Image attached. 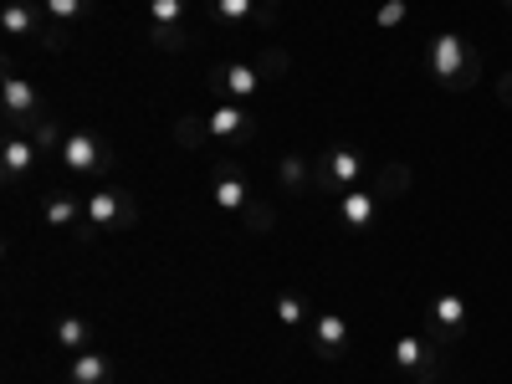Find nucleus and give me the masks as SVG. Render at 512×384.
<instances>
[{
	"instance_id": "nucleus-23",
	"label": "nucleus",
	"mask_w": 512,
	"mask_h": 384,
	"mask_svg": "<svg viewBox=\"0 0 512 384\" xmlns=\"http://www.w3.org/2000/svg\"><path fill=\"white\" fill-rule=\"evenodd\" d=\"M313 313H308V297L303 292H277V323L282 328H303Z\"/></svg>"
},
{
	"instance_id": "nucleus-11",
	"label": "nucleus",
	"mask_w": 512,
	"mask_h": 384,
	"mask_svg": "<svg viewBox=\"0 0 512 384\" xmlns=\"http://www.w3.org/2000/svg\"><path fill=\"white\" fill-rule=\"evenodd\" d=\"M210 195H216V205L226 210V216H241V210L251 205V190H246V175H241L236 159L216 164V185H210Z\"/></svg>"
},
{
	"instance_id": "nucleus-25",
	"label": "nucleus",
	"mask_w": 512,
	"mask_h": 384,
	"mask_svg": "<svg viewBox=\"0 0 512 384\" xmlns=\"http://www.w3.org/2000/svg\"><path fill=\"white\" fill-rule=\"evenodd\" d=\"M431 338V349H425V359H420V369H415V384H436L441 379V369H446V344L436 333H425Z\"/></svg>"
},
{
	"instance_id": "nucleus-2",
	"label": "nucleus",
	"mask_w": 512,
	"mask_h": 384,
	"mask_svg": "<svg viewBox=\"0 0 512 384\" xmlns=\"http://www.w3.org/2000/svg\"><path fill=\"white\" fill-rule=\"evenodd\" d=\"M82 210H88V226H82V241H98V236H118V231H134L139 226V205L128 190L103 185L93 195H82Z\"/></svg>"
},
{
	"instance_id": "nucleus-14",
	"label": "nucleus",
	"mask_w": 512,
	"mask_h": 384,
	"mask_svg": "<svg viewBox=\"0 0 512 384\" xmlns=\"http://www.w3.org/2000/svg\"><path fill=\"white\" fill-rule=\"evenodd\" d=\"M374 216H379V195L374 190H344L338 195V221H344L349 231H369L374 226Z\"/></svg>"
},
{
	"instance_id": "nucleus-1",
	"label": "nucleus",
	"mask_w": 512,
	"mask_h": 384,
	"mask_svg": "<svg viewBox=\"0 0 512 384\" xmlns=\"http://www.w3.org/2000/svg\"><path fill=\"white\" fill-rule=\"evenodd\" d=\"M431 72L446 93H466V88H477L482 82V47L477 41H466L456 31H441L431 41Z\"/></svg>"
},
{
	"instance_id": "nucleus-26",
	"label": "nucleus",
	"mask_w": 512,
	"mask_h": 384,
	"mask_svg": "<svg viewBox=\"0 0 512 384\" xmlns=\"http://www.w3.org/2000/svg\"><path fill=\"white\" fill-rule=\"evenodd\" d=\"M241 221H246V231H256V236H267L277 216H272V205H262V200H251V205L241 210Z\"/></svg>"
},
{
	"instance_id": "nucleus-22",
	"label": "nucleus",
	"mask_w": 512,
	"mask_h": 384,
	"mask_svg": "<svg viewBox=\"0 0 512 384\" xmlns=\"http://www.w3.org/2000/svg\"><path fill=\"white\" fill-rule=\"evenodd\" d=\"M175 139H180V149H195V154L216 149V144H210V128H205V118H195V113H185V118L175 123Z\"/></svg>"
},
{
	"instance_id": "nucleus-29",
	"label": "nucleus",
	"mask_w": 512,
	"mask_h": 384,
	"mask_svg": "<svg viewBox=\"0 0 512 384\" xmlns=\"http://www.w3.org/2000/svg\"><path fill=\"white\" fill-rule=\"evenodd\" d=\"M405 16H410L405 0H390V6H379V26H400Z\"/></svg>"
},
{
	"instance_id": "nucleus-32",
	"label": "nucleus",
	"mask_w": 512,
	"mask_h": 384,
	"mask_svg": "<svg viewBox=\"0 0 512 384\" xmlns=\"http://www.w3.org/2000/svg\"><path fill=\"white\" fill-rule=\"evenodd\" d=\"M502 6H507V11H512V0H502Z\"/></svg>"
},
{
	"instance_id": "nucleus-4",
	"label": "nucleus",
	"mask_w": 512,
	"mask_h": 384,
	"mask_svg": "<svg viewBox=\"0 0 512 384\" xmlns=\"http://www.w3.org/2000/svg\"><path fill=\"white\" fill-rule=\"evenodd\" d=\"M190 11H195V0H149V21H154L149 41L159 52H185L190 47V36H185Z\"/></svg>"
},
{
	"instance_id": "nucleus-7",
	"label": "nucleus",
	"mask_w": 512,
	"mask_h": 384,
	"mask_svg": "<svg viewBox=\"0 0 512 384\" xmlns=\"http://www.w3.org/2000/svg\"><path fill=\"white\" fill-rule=\"evenodd\" d=\"M359 175H364V149H354V144H333V149L323 154V164H318V190L344 195V190L359 185Z\"/></svg>"
},
{
	"instance_id": "nucleus-24",
	"label": "nucleus",
	"mask_w": 512,
	"mask_h": 384,
	"mask_svg": "<svg viewBox=\"0 0 512 384\" xmlns=\"http://www.w3.org/2000/svg\"><path fill=\"white\" fill-rule=\"evenodd\" d=\"M425 349H431V338L400 333V338H395V364H400L405 374H415V369H420V359H425Z\"/></svg>"
},
{
	"instance_id": "nucleus-3",
	"label": "nucleus",
	"mask_w": 512,
	"mask_h": 384,
	"mask_svg": "<svg viewBox=\"0 0 512 384\" xmlns=\"http://www.w3.org/2000/svg\"><path fill=\"white\" fill-rule=\"evenodd\" d=\"M0 113H6V128H16V134H26V139L36 134L41 118H52L47 103H41V93L16 72V62H6V77H0Z\"/></svg>"
},
{
	"instance_id": "nucleus-13",
	"label": "nucleus",
	"mask_w": 512,
	"mask_h": 384,
	"mask_svg": "<svg viewBox=\"0 0 512 384\" xmlns=\"http://www.w3.org/2000/svg\"><path fill=\"white\" fill-rule=\"evenodd\" d=\"M313 349H318V359H344L349 354V323L338 313H318L313 318Z\"/></svg>"
},
{
	"instance_id": "nucleus-31",
	"label": "nucleus",
	"mask_w": 512,
	"mask_h": 384,
	"mask_svg": "<svg viewBox=\"0 0 512 384\" xmlns=\"http://www.w3.org/2000/svg\"><path fill=\"white\" fill-rule=\"evenodd\" d=\"M277 6H282V0H262V11H267V16H272V11H277Z\"/></svg>"
},
{
	"instance_id": "nucleus-27",
	"label": "nucleus",
	"mask_w": 512,
	"mask_h": 384,
	"mask_svg": "<svg viewBox=\"0 0 512 384\" xmlns=\"http://www.w3.org/2000/svg\"><path fill=\"white\" fill-rule=\"evenodd\" d=\"M287 67H292V57L282 47H267L262 57H256V72H262V77H287Z\"/></svg>"
},
{
	"instance_id": "nucleus-20",
	"label": "nucleus",
	"mask_w": 512,
	"mask_h": 384,
	"mask_svg": "<svg viewBox=\"0 0 512 384\" xmlns=\"http://www.w3.org/2000/svg\"><path fill=\"white\" fill-rule=\"evenodd\" d=\"M410 185H415L410 164H400V159H395V164H384V169H379L374 195H379V200H405V195H410Z\"/></svg>"
},
{
	"instance_id": "nucleus-9",
	"label": "nucleus",
	"mask_w": 512,
	"mask_h": 384,
	"mask_svg": "<svg viewBox=\"0 0 512 384\" xmlns=\"http://www.w3.org/2000/svg\"><path fill=\"white\" fill-rule=\"evenodd\" d=\"M425 323H431V333L441 338V344H456V338L466 333V297L461 292H436L431 308H425Z\"/></svg>"
},
{
	"instance_id": "nucleus-16",
	"label": "nucleus",
	"mask_w": 512,
	"mask_h": 384,
	"mask_svg": "<svg viewBox=\"0 0 512 384\" xmlns=\"http://www.w3.org/2000/svg\"><path fill=\"white\" fill-rule=\"evenodd\" d=\"M67 384H113V359L103 349H82L67 359Z\"/></svg>"
},
{
	"instance_id": "nucleus-8",
	"label": "nucleus",
	"mask_w": 512,
	"mask_h": 384,
	"mask_svg": "<svg viewBox=\"0 0 512 384\" xmlns=\"http://www.w3.org/2000/svg\"><path fill=\"white\" fill-rule=\"evenodd\" d=\"M210 93H216L221 103H251L256 93H262V72H256L251 62H226L210 72Z\"/></svg>"
},
{
	"instance_id": "nucleus-28",
	"label": "nucleus",
	"mask_w": 512,
	"mask_h": 384,
	"mask_svg": "<svg viewBox=\"0 0 512 384\" xmlns=\"http://www.w3.org/2000/svg\"><path fill=\"white\" fill-rule=\"evenodd\" d=\"M62 139H67V134H62L52 118H41V123H36V134H31V144H36L41 154H47V149H62Z\"/></svg>"
},
{
	"instance_id": "nucleus-21",
	"label": "nucleus",
	"mask_w": 512,
	"mask_h": 384,
	"mask_svg": "<svg viewBox=\"0 0 512 384\" xmlns=\"http://www.w3.org/2000/svg\"><path fill=\"white\" fill-rule=\"evenodd\" d=\"M41 11H47V26H77L82 16H93V0H41Z\"/></svg>"
},
{
	"instance_id": "nucleus-10",
	"label": "nucleus",
	"mask_w": 512,
	"mask_h": 384,
	"mask_svg": "<svg viewBox=\"0 0 512 384\" xmlns=\"http://www.w3.org/2000/svg\"><path fill=\"white\" fill-rule=\"evenodd\" d=\"M36 144L26 139V134H16V128H6V144H0V180H6L11 190L31 175V169H36Z\"/></svg>"
},
{
	"instance_id": "nucleus-19",
	"label": "nucleus",
	"mask_w": 512,
	"mask_h": 384,
	"mask_svg": "<svg viewBox=\"0 0 512 384\" xmlns=\"http://www.w3.org/2000/svg\"><path fill=\"white\" fill-rule=\"evenodd\" d=\"M52 338H57V349H67V354H82V349H93V338H98V328H93L88 318H77V313H67V318H57Z\"/></svg>"
},
{
	"instance_id": "nucleus-6",
	"label": "nucleus",
	"mask_w": 512,
	"mask_h": 384,
	"mask_svg": "<svg viewBox=\"0 0 512 384\" xmlns=\"http://www.w3.org/2000/svg\"><path fill=\"white\" fill-rule=\"evenodd\" d=\"M57 154H62V164L72 169V175H108L113 169V149L93 134V128H72Z\"/></svg>"
},
{
	"instance_id": "nucleus-17",
	"label": "nucleus",
	"mask_w": 512,
	"mask_h": 384,
	"mask_svg": "<svg viewBox=\"0 0 512 384\" xmlns=\"http://www.w3.org/2000/svg\"><path fill=\"white\" fill-rule=\"evenodd\" d=\"M277 180H282L287 195H313V190H318V164H313L308 154H282Z\"/></svg>"
},
{
	"instance_id": "nucleus-18",
	"label": "nucleus",
	"mask_w": 512,
	"mask_h": 384,
	"mask_svg": "<svg viewBox=\"0 0 512 384\" xmlns=\"http://www.w3.org/2000/svg\"><path fill=\"white\" fill-rule=\"evenodd\" d=\"M41 21H47V11L31 6V0H6L0 6V31L6 36H41Z\"/></svg>"
},
{
	"instance_id": "nucleus-12",
	"label": "nucleus",
	"mask_w": 512,
	"mask_h": 384,
	"mask_svg": "<svg viewBox=\"0 0 512 384\" xmlns=\"http://www.w3.org/2000/svg\"><path fill=\"white\" fill-rule=\"evenodd\" d=\"M200 6L216 26H262V21H272L262 11V0H200Z\"/></svg>"
},
{
	"instance_id": "nucleus-5",
	"label": "nucleus",
	"mask_w": 512,
	"mask_h": 384,
	"mask_svg": "<svg viewBox=\"0 0 512 384\" xmlns=\"http://www.w3.org/2000/svg\"><path fill=\"white\" fill-rule=\"evenodd\" d=\"M205 128H210V144L226 154V149H241L256 139V113L246 103H216L205 113Z\"/></svg>"
},
{
	"instance_id": "nucleus-15",
	"label": "nucleus",
	"mask_w": 512,
	"mask_h": 384,
	"mask_svg": "<svg viewBox=\"0 0 512 384\" xmlns=\"http://www.w3.org/2000/svg\"><path fill=\"white\" fill-rule=\"evenodd\" d=\"M41 216H47L52 231H77V236H82V226H88V210H82V200H77V195H62V190L47 195Z\"/></svg>"
},
{
	"instance_id": "nucleus-30",
	"label": "nucleus",
	"mask_w": 512,
	"mask_h": 384,
	"mask_svg": "<svg viewBox=\"0 0 512 384\" xmlns=\"http://www.w3.org/2000/svg\"><path fill=\"white\" fill-rule=\"evenodd\" d=\"M497 98L512 108V72H502V77H497Z\"/></svg>"
}]
</instances>
